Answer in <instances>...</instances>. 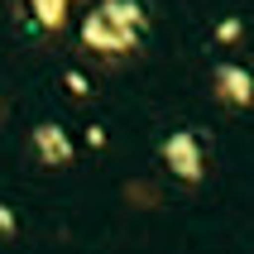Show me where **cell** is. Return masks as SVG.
<instances>
[{
    "label": "cell",
    "instance_id": "cell-7",
    "mask_svg": "<svg viewBox=\"0 0 254 254\" xmlns=\"http://www.w3.org/2000/svg\"><path fill=\"white\" fill-rule=\"evenodd\" d=\"M0 230H5V235H14V216L5 211V206H0Z\"/></svg>",
    "mask_w": 254,
    "mask_h": 254
},
{
    "label": "cell",
    "instance_id": "cell-5",
    "mask_svg": "<svg viewBox=\"0 0 254 254\" xmlns=\"http://www.w3.org/2000/svg\"><path fill=\"white\" fill-rule=\"evenodd\" d=\"M34 10H39V19H43L48 29L63 24V0H34Z\"/></svg>",
    "mask_w": 254,
    "mask_h": 254
},
{
    "label": "cell",
    "instance_id": "cell-1",
    "mask_svg": "<svg viewBox=\"0 0 254 254\" xmlns=\"http://www.w3.org/2000/svg\"><path fill=\"white\" fill-rule=\"evenodd\" d=\"M163 158H168V168L183 178V183H201V173H206V163H201V144L192 129H178V134H168L163 139Z\"/></svg>",
    "mask_w": 254,
    "mask_h": 254
},
{
    "label": "cell",
    "instance_id": "cell-2",
    "mask_svg": "<svg viewBox=\"0 0 254 254\" xmlns=\"http://www.w3.org/2000/svg\"><path fill=\"white\" fill-rule=\"evenodd\" d=\"M216 96L226 101V106H254V77L250 67H240V63H221L216 67Z\"/></svg>",
    "mask_w": 254,
    "mask_h": 254
},
{
    "label": "cell",
    "instance_id": "cell-3",
    "mask_svg": "<svg viewBox=\"0 0 254 254\" xmlns=\"http://www.w3.org/2000/svg\"><path fill=\"white\" fill-rule=\"evenodd\" d=\"M101 14H106L115 29H125V34H139V24H144V10L134 5V0H106Z\"/></svg>",
    "mask_w": 254,
    "mask_h": 254
},
{
    "label": "cell",
    "instance_id": "cell-6",
    "mask_svg": "<svg viewBox=\"0 0 254 254\" xmlns=\"http://www.w3.org/2000/svg\"><path fill=\"white\" fill-rule=\"evenodd\" d=\"M240 34H245V24H240V19H221V24H216V39H221V43H235Z\"/></svg>",
    "mask_w": 254,
    "mask_h": 254
},
{
    "label": "cell",
    "instance_id": "cell-4",
    "mask_svg": "<svg viewBox=\"0 0 254 254\" xmlns=\"http://www.w3.org/2000/svg\"><path fill=\"white\" fill-rule=\"evenodd\" d=\"M34 144L43 149L48 163H67V158H72V149H67V139H63L58 125H39V129H34Z\"/></svg>",
    "mask_w": 254,
    "mask_h": 254
}]
</instances>
